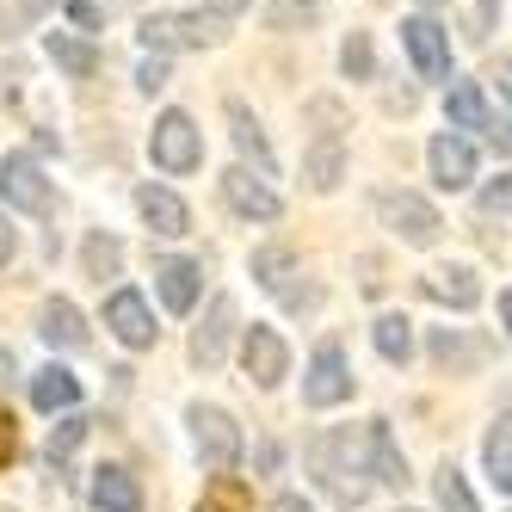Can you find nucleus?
Listing matches in <instances>:
<instances>
[{"instance_id":"nucleus-1","label":"nucleus","mask_w":512,"mask_h":512,"mask_svg":"<svg viewBox=\"0 0 512 512\" xmlns=\"http://www.w3.org/2000/svg\"><path fill=\"white\" fill-rule=\"evenodd\" d=\"M309 469H315V482L334 494L340 506H358L364 500L358 463H352V432H321L315 445H309Z\"/></svg>"},{"instance_id":"nucleus-2","label":"nucleus","mask_w":512,"mask_h":512,"mask_svg":"<svg viewBox=\"0 0 512 512\" xmlns=\"http://www.w3.org/2000/svg\"><path fill=\"white\" fill-rule=\"evenodd\" d=\"M149 155L161 173H198L204 167V136L186 112H161L155 130H149Z\"/></svg>"},{"instance_id":"nucleus-3","label":"nucleus","mask_w":512,"mask_h":512,"mask_svg":"<svg viewBox=\"0 0 512 512\" xmlns=\"http://www.w3.org/2000/svg\"><path fill=\"white\" fill-rule=\"evenodd\" d=\"M223 38V19L216 13H155V19H142V44H149L155 56L167 50H204Z\"/></svg>"},{"instance_id":"nucleus-4","label":"nucleus","mask_w":512,"mask_h":512,"mask_svg":"<svg viewBox=\"0 0 512 512\" xmlns=\"http://www.w3.org/2000/svg\"><path fill=\"white\" fill-rule=\"evenodd\" d=\"M186 420H192V445H198V463H204L210 475H229V469L241 463V426H235L223 408H204V401H198V408H192Z\"/></svg>"},{"instance_id":"nucleus-5","label":"nucleus","mask_w":512,"mask_h":512,"mask_svg":"<svg viewBox=\"0 0 512 512\" xmlns=\"http://www.w3.org/2000/svg\"><path fill=\"white\" fill-rule=\"evenodd\" d=\"M377 216H383V223L408 241V247H432L438 229H445V223H438V210H432L426 198H414V192H377Z\"/></svg>"},{"instance_id":"nucleus-6","label":"nucleus","mask_w":512,"mask_h":512,"mask_svg":"<svg viewBox=\"0 0 512 512\" xmlns=\"http://www.w3.org/2000/svg\"><path fill=\"white\" fill-rule=\"evenodd\" d=\"M346 395H352V364H346V352L334 340H327V346H315L309 371H303V401L309 408H340Z\"/></svg>"},{"instance_id":"nucleus-7","label":"nucleus","mask_w":512,"mask_h":512,"mask_svg":"<svg viewBox=\"0 0 512 512\" xmlns=\"http://www.w3.org/2000/svg\"><path fill=\"white\" fill-rule=\"evenodd\" d=\"M0 198H7L13 210H25V216H44L50 210V179H44V167L31 161V155H7V161H0Z\"/></svg>"},{"instance_id":"nucleus-8","label":"nucleus","mask_w":512,"mask_h":512,"mask_svg":"<svg viewBox=\"0 0 512 512\" xmlns=\"http://www.w3.org/2000/svg\"><path fill=\"white\" fill-rule=\"evenodd\" d=\"M241 364H247V377L260 383V389H278V383L290 377V346L272 334V327L253 321L247 334H241Z\"/></svg>"},{"instance_id":"nucleus-9","label":"nucleus","mask_w":512,"mask_h":512,"mask_svg":"<svg viewBox=\"0 0 512 512\" xmlns=\"http://www.w3.org/2000/svg\"><path fill=\"white\" fill-rule=\"evenodd\" d=\"M105 327H112L130 352H149L155 334H161L155 315H149V303H142V290H112V297H105Z\"/></svg>"},{"instance_id":"nucleus-10","label":"nucleus","mask_w":512,"mask_h":512,"mask_svg":"<svg viewBox=\"0 0 512 512\" xmlns=\"http://www.w3.org/2000/svg\"><path fill=\"white\" fill-rule=\"evenodd\" d=\"M401 44H408L420 81H445L451 75V38H445L438 19H408V25H401Z\"/></svg>"},{"instance_id":"nucleus-11","label":"nucleus","mask_w":512,"mask_h":512,"mask_svg":"<svg viewBox=\"0 0 512 512\" xmlns=\"http://www.w3.org/2000/svg\"><path fill=\"white\" fill-rule=\"evenodd\" d=\"M223 198H229L235 216H247V223H272V216L284 210L278 192H272L253 167H229V173H223Z\"/></svg>"},{"instance_id":"nucleus-12","label":"nucleus","mask_w":512,"mask_h":512,"mask_svg":"<svg viewBox=\"0 0 512 512\" xmlns=\"http://www.w3.org/2000/svg\"><path fill=\"white\" fill-rule=\"evenodd\" d=\"M426 352H432L438 371H451V377H469V371H482V364H488V340H469L463 327H432Z\"/></svg>"},{"instance_id":"nucleus-13","label":"nucleus","mask_w":512,"mask_h":512,"mask_svg":"<svg viewBox=\"0 0 512 512\" xmlns=\"http://www.w3.org/2000/svg\"><path fill=\"white\" fill-rule=\"evenodd\" d=\"M426 161H432V179L445 192H463L469 179H475V149L457 136V130H445V136H432V149H426Z\"/></svg>"},{"instance_id":"nucleus-14","label":"nucleus","mask_w":512,"mask_h":512,"mask_svg":"<svg viewBox=\"0 0 512 512\" xmlns=\"http://www.w3.org/2000/svg\"><path fill=\"white\" fill-rule=\"evenodd\" d=\"M364 457H371V482H383V488H408V457H401L389 420H371V426H364Z\"/></svg>"},{"instance_id":"nucleus-15","label":"nucleus","mask_w":512,"mask_h":512,"mask_svg":"<svg viewBox=\"0 0 512 512\" xmlns=\"http://www.w3.org/2000/svg\"><path fill=\"white\" fill-rule=\"evenodd\" d=\"M229 334H235V303H229V297H216L210 315H204V327L192 334V364H198V371H216V364H223Z\"/></svg>"},{"instance_id":"nucleus-16","label":"nucleus","mask_w":512,"mask_h":512,"mask_svg":"<svg viewBox=\"0 0 512 512\" xmlns=\"http://www.w3.org/2000/svg\"><path fill=\"white\" fill-rule=\"evenodd\" d=\"M136 210H142V223H149L155 235H186L192 229V210L179 204V192H167V186H136Z\"/></svg>"},{"instance_id":"nucleus-17","label":"nucleus","mask_w":512,"mask_h":512,"mask_svg":"<svg viewBox=\"0 0 512 512\" xmlns=\"http://www.w3.org/2000/svg\"><path fill=\"white\" fill-rule=\"evenodd\" d=\"M155 290H161V303L173 315H192L198 309V290H204V272L192 260H161L155 266Z\"/></svg>"},{"instance_id":"nucleus-18","label":"nucleus","mask_w":512,"mask_h":512,"mask_svg":"<svg viewBox=\"0 0 512 512\" xmlns=\"http://www.w3.org/2000/svg\"><path fill=\"white\" fill-rule=\"evenodd\" d=\"M81 401V377L62 371V364H44L38 377H31V408L38 414H68Z\"/></svg>"},{"instance_id":"nucleus-19","label":"nucleus","mask_w":512,"mask_h":512,"mask_svg":"<svg viewBox=\"0 0 512 512\" xmlns=\"http://www.w3.org/2000/svg\"><path fill=\"white\" fill-rule=\"evenodd\" d=\"M420 290L432 303H451V309H475V303H482V284H475L469 266H438V272L420 278Z\"/></svg>"},{"instance_id":"nucleus-20","label":"nucleus","mask_w":512,"mask_h":512,"mask_svg":"<svg viewBox=\"0 0 512 512\" xmlns=\"http://www.w3.org/2000/svg\"><path fill=\"white\" fill-rule=\"evenodd\" d=\"M38 334H44L56 352H81V346H87V321H81L75 303H62V297H56V303L38 309Z\"/></svg>"},{"instance_id":"nucleus-21","label":"nucleus","mask_w":512,"mask_h":512,"mask_svg":"<svg viewBox=\"0 0 512 512\" xmlns=\"http://www.w3.org/2000/svg\"><path fill=\"white\" fill-rule=\"evenodd\" d=\"M93 506L99 512H142V488L130 469H93Z\"/></svg>"},{"instance_id":"nucleus-22","label":"nucleus","mask_w":512,"mask_h":512,"mask_svg":"<svg viewBox=\"0 0 512 512\" xmlns=\"http://www.w3.org/2000/svg\"><path fill=\"white\" fill-rule=\"evenodd\" d=\"M303 179H309V192H334L340 179H346V149H340V136H321L315 149L303 155Z\"/></svg>"},{"instance_id":"nucleus-23","label":"nucleus","mask_w":512,"mask_h":512,"mask_svg":"<svg viewBox=\"0 0 512 512\" xmlns=\"http://www.w3.org/2000/svg\"><path fill=\"white\" fill-rule=\"evenodd\" d=\"M482 463H488V475H494V488L512 494V408H500V420L488 426V438H482Z\"/></svg>"},{"instance_id":"nucleus-24","label":"nucleus","mask_w":512,"mask_h":512,"mask_svg":"<svg viewBox=\"0 0 512 512\" xmlns=\"http://www.w3.org/2000/svg\"><path fill=\"white\" fill-rule=\"evenodd\" d=\"M229 130H235V149L253 155V167H260V179H266V173H272V142H266L260 124H253V112H247L241 99H229Z\"/></svg>"},{"instance_id":"nucleus-25","label":"nucleus","mask_w":512,"mask_h":512,"mask_svg":"<svg viewBox=\"0 0 512 512\" xmlns=\"http://www.w3.org/2000/svg\"><path fill=\"white\" fill-rule=\"evenodd\" d=\"M44 50H50V62L62 68V75H75V81L99 75V50H93V44H81V38H68V31H50Z\"/></svg>"},{"instance_id":"nucleus-26","label":"nucleus","mask_w":512,"mask_h":512,"mask_svg":"<svg viewBox=\"0 0 512 512\" xmlns=\"http://www.w3.org/2000/svg\"><path fill=\"white\" fill-rule=\"evenodd\" d=\"M445 112H451L457 130H488V124H494V112H488V99H482V87H475V81H457V87H451Z\"/></svg>"},{"instance_id":"nucleus-27","label":"nucleus","mask_w":512,"mask_h":512,"mask_svg":"<svg viewBox=\"0 0 512 512\" xmlns=\"http://www.w3.org/2000/svg\"><path fill=\"white\" fill-rule=\"evenodd\" d=\"M253 278H260L272 297L290 303V278H297V260H290L284 247H260V253H253Z\"/></svg>"},{"instance_id":"nucleus-28","label":"nucleus","mask_w":512,"mask_h":512,"mask_svg":"<svg viewBox=\"0 0 512 512\" xmlns=\"http://www.w3.org/2000/svg\"><path fill=\"white\" fill-rule=\"evenodd\" d=\"M371 340H377V352H383L389 364H408V358H414V321H408V315H383V321L371 327Z\"/></svg>"},{"instance_id":"nucleus-29","label":"nucleus","mask_w":512,"mask_h":512,"mask_svg":"<svg viewBox=\"0 0 512 512\" xmlns=\"http://www.w3.org/2000/svg\"><path fill=\"white\" fill-rule=\"evenodd\" d=\"M432 494H438V512H475V494H469V482H463L457 463H438Z\"/></svg>"},{"instance_id":"nucleus-30","label":"nucleus","mask_w":512,"mask_h":512,"mask_svg":"<svg viewBox=\"0 0 512 512\" xmlns=\"http://www.w3.org/2000/svg\"><path fill=\"white\" fill-rule=\"evenodd\" d=\"M118 266H124V241H118V235H105V229L87 235V278L105 284V278H118Z\"/></svg>"},{"instance_id":"nucleus-31","label":"nucleus","mask_w":512,"mask_h":512,"mask_svg":"<svg viewBox=\"0 0 512 512\" xmlns=\"http://www.w3.org/2000/svg\"><path fill=\"white\" fill-rule=\"evenodd\" d=\"M50 7H56V0H0V44H7V38H19L25 25H38Z\"/></svg>"},{"instance_id":"nucleus-32","label":"nucleus","mask_w":512,"mask_h":512,"mask_svg":"<svg viewBox=\"0 0 512 512\" xmlns=\"http://www.w3.org/2000/svg\"><path fill=\"white\" fill-rule=\"evenodd\" d=\"M340 68H346V81H371V75H377V50H371V31H352V38L340 44Z\"/></svg>"},{"instance_id":"nucleus-33","label":"nucleus","mask_w":512,"mask_h":512,"mask_svg":"<svg viewBox=\"0 0 512 512\" xmlns=\"http://www.w3.org/2000/svg\"><path fill=\"white\" fill-rule=\"evenodd\" d=\"M315 19H321V0H272V7H266V25L272 31H303Z\"/></svg>"},{"instance_id":"nucleus-34","label":"nucleus","mask_w":512,"mask_h":512,"mask_svg":"<svg viewBox=\"0 0 512 512\" xmlns=\"http://www.w3.org/2000/svg\"><path fill=\"white\" fill-rule=\"evenodd\" d=\"M204 506L210 512H247V488L235 482V475H216V482L204 488Z\"/></svg>"},{"instance_id":"nucleus-35","label":"nucleus","mask_w":512,"mask_h":512,"mask_svg":"<svg viewBox=\"0 0 512 512\" xmlns=\"http://www.w3.org/2000/svg\"><path fill=\"white\" fill-rule=\"evenodd\" d=\"M81 438H87V420H81V414H62V420L50 426V457L62 463L68 451H75V445H81Z\"/></svg>"},{"instance_id":"nucleus-36","label":"nucleus","mask_w":512,"mask_h":512,"mask_svg":"<svg viewBox=\"0 0 512 512\" xmlns=\"http://www.w3.org/2000/svg\"><path fill=\"white\" fill-rule=\"evenodd\" d=\"M482 210L512 216V173H500V179H488V186H482Z\"/></svg>"},{"instance_id":"nucleus-37","label":"nucleus","mask_w":512,"mask_h":512,"mask_svg":"<svg viewBox=\"0 0 512 512\" xmlns=\"http://www.w3.org/2000/svg\"><path fill=\"white\" fill-rule=\"evenodd\" d=\"M136 87H142V93H161V87H167V56H149V62H142V68H136Z\"/></svg>"},{"instance_id":"nucleus-38","label":"nucleus","mask_w":512,"mask_h":512,"mask_svg":"<svg viewBox=\"0 0 512 512\" xmlns=\"http://www.w3.org/2000/svg\"><path fill=\"white\" fill-rule=\"evenodd\" d=\"M488 19H494V0H482V7L469 13V44H482V38H488Z\"/></svg>"},{"instance_id":"nucleus-39","label":"nucleus","mask_w":512,"mask_h":512,"mask_svg":"<svg viewBox=\"0 0 512 512\" xmlns=\"http://www.w3.org/2000/svg\"><path fill=\"white\" fill-rule=\"evenodd\" d=\"M488 142H494L500 155H512V118H494V124H488Z\"/></svg>"},{"instance_id":"nucleus-40","label":"nucleus","mask_w":512,"mask_h":512,"mask_svg":"<svg viewBox=\"0 0 512 512\" xmlns=\"http://www.w3.org/2000/svg\"><path fill=\"white\" fill-rule=\"evenodd\" d=\"M19 253V235H13V223H7V210H0V266H7Z\"/></svg>"},{"instance_id":"nucleus-41","label":"nucleus","mask_w":512,"mask_h":512,"mask_svg":"<svg viewBox=\"0 0 512 512\" xmlns=\"http://www.w3.org/2000/svg\"><path fill=\"white\" fill-rule=\"evenodd\" d=\"M68 13H75V25H81V31H93V25H99V7H93V0H68Z\"/></svg>"},{"instance_id":"nucleus-42","label":"nucleus","mask_w":512,"mask_h":512,"mask_svg":"<svg viewBox=\"0 0 512 512\" xmlns=\"http://www.w3.org/2000/svg\"><path fill=\"white\" fill-rule=\"evenodd\" d=\"M7 457H13V414L0 408V463H7Z\"/></svg>"},{"instance_id":"nucleus-43","label":"nucleus","mask_w":512,"mask_h":512,"mask_svg":"<svg viewBox=\"0 0 512 512\" xmlns=\"http://www.w3.org/2000/svg\"><path fill=\"white\" fill-rule=\"evenodd\" d=\"M272 512H315V506H309L303 494H278V500H272Z\"/></svg>"},{"instance_id":"nucleus-44","label":"nucleus","mask_w":512,"mask_h":512,"mask_svg":"<svg viewBox=\"0 0 512 512\" xmlns=\"http://www.w3.org/2000/svg\"><path fill=\"white\" fill-rule=\"evenodd\" d=\"M488 81L500 87V99H512V62H500V68H494V75H488Z\"/></svg>"},{"instance_id":"nucleus-45","label":"nucleus","mask_w":512,"mask_h":512,"mask_svg":"<svg viewBox=\"0 0 512 512\" xmlns=\"http://www.w3.org/2000/svg\"><path fill=\"white\" fill-rule=\"evenodd\" d=\"M241 7H247V0H216V19H235Z\"/></svg>"},{"instance_id":"nucleus-46","label":"nucleus","mask_w":512,"mask_h":512,"mask_svg":"<svg viewBox=\"0 0 512 512\" xmlns=\"http://www.w3.org/2000/svg\"><path fill=\"white\" fill-rule=\"evenodd\" d=\"M500 321H506V334H512V290L500 297Z\"/></svg>"},{"instance_id":"nucleus-47","label":"nucleus","mask_w":512,"mask_h":512,"mask_svg":"<svg viewBox=\"0 0 512 512\" xmlns=\"http://www.w3.org/2000/svg\"><path fill=\"white\" fill-rule=\"evenodd\" d=\"M0 383H13V352H0Z\"/></svg>"},{"instance_id":"nucleus-48","label":"nucleus","mask_w":512,"mask_h":512,"mask_svg":"<svg viewBox=\"0 0 512 512\" xmlns=\"http://www.w3.org/2000/svg\"><path fill=\"white\" fill-rule=\"evenodd\" d=\"M432 7H438V0H432Z\"/></svg>"}]
</instances>
